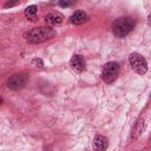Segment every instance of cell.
<instances>
[{
  "mask_svg": "<svg viewBox=\"0 0 151 151\" xmlns=\"http://www.w3.org/2000/svg\"><path fill=\"white\" fill-rule=\"evenodd\" d=\"M55 35V31L52 29L51 27H35L29 31H27L24 34V39L28 44H39L45 40L52 39Z\"/></svg>",
  "mask_w": 151,
  "mask_h": 151,
  "instance_id": "6da1fadb",
  "label": "cell"
},
{
  "mask_svg": "<svg viewBox=\"0 0 151 151\" xmlns=\"http://www.w3.org/2000/svg\"><path fill=\"white\" fill-rule=\"evenodd\" d=\"M63 19H64V15L59 12H50L45 15V22L48 25V26H55V25H59L63 22Z\"/></svg>",
  "mask_w": 151,
  "mask_h": 151,
  "instance_id": "52a82bcc",
  "label": "cell"
},
{
  "mask_svg": "<svg viewBox=\"0 0 151 151\" xmlns=\"http://www.w3.org/2000/svg\"><path fill=\"white\" fill-rule=\"evenodd\" d=\"M70 67L76 73H83L86 70V64L80 54H74L70 60Z\"/></svg>",
  "mask_w": 151,
  "mask_h": 151,
  "instance_id": "8992f818",
  "label": "cell"
},
{
  "mask_svg": "<svg viewBox=\"0 0 151 151\" xmlns=\"http://www.w3.org/2000/svg\"><path fill=\"white\" fill-rule=\"evenodd\" d=\"M150 97H151V94H150Z\"/></svg>",
  "mask_w": 151,
  "mask_h": 151,
  "instance_id": "2e32d148",
  "label": "cell"
},
{
  "mask_svg": "<svg viewBox=\"0 0 151 151\" xmlns=\"http://www.w3.org/2000/svg\"><path fill=\"white\" fill-rule=\"evenodd\" d=\"M133 26H134V21L131 18L129 17L119 18L112 24V32L117 38H124L132 31Z\"/></svg>",
  "mask_w": 151,
  "mask_h": 151,
  "instance_id": "7a4b0ae2",
  "label": "cell"
},
{
  "mask_svg": "<svg viewBox=\"0 0 151 151\" xmlns=\"http://www.w3.org/2000/svg\"><path fill=\"white\" fill-rule=\"evenodd\" d=\"M70 20H71V22L73 25H81V24H84V22H86L88 20V17L84 11H76L71 15Z\"/></svg>",
  "mask_w": 151,
  "mask_h": 151,
  "instance_id": "9c48e42d",
  "label": "cell"
},
{
  "mask_svg": "<svg viewBox=\"0 0 151 151\" xmlns=\"http://www.w3.org/2000/svg\"><path fill=\"white\" fill-rule=\"evenodd\" d=\"M107 145H109L107 138L101 134H97L93 139L92 149H93V151H105L107 149Z\"/></svg>",
  "mask_w": 151,
  "mask_h": 151,
  "instance_id": "ba28073f",
  "label": "cell"
},
{
  "mask_svg": "<svg viewBox=\"0 0 151 151\" xmlns=\"http://www.w3.org/2000/svg\"><path fill=\"white\" fill-rule=\"evenodd\" d=\"M24 14H25L26 19H28L29 21H35L38 18V7L35 5H31L25 8Z\"/></svg>",
  "mask_w": 151,
  "mask_h": 151,
  "instance_id": "30bf717a",
  "label": "cell"
},
{
  "mask_svg": "<svg viewBox=\"0 0 151 151\" xmlns=\"http://www.w3.org/2000/svg\"><path fill=\"white\" fill-rule=\"evenodd\" d=\"M17 2H6L5 4V7H12V6H14Z\"/></svg>",
  "mask_w": 151,
  "mask_h": 151,
  "instance_id": "5bb4252c",
  "label": "cell"
},
{
  "mask_svg": "<svg viewBox=\"0 0 151 151\" xmlns=\"http://www.w3.org/2000/svg\"><path fill=\"white\" fill-rule=\"evenodd\" d=\"M147 24H149V26L151 27V12H150V14H149V17H147Z\"/></svg>",
  "mask_w": 151,
  "mask_h": 151,
  "instance_id": "9a60e30c",
  "label": "cell"
},
{
  "mask_svg": "<svg viewBox=\"0 0 151 151\" xmlns=\"http://www.w3.org/2000/svg\"><path fill=\"white\" fill-rule=\"evenodd\" d=\"M73 4H74V2H67V1H66V2H64V1L59 2V5H60V6H63V7H68V6H72Z\"/></svg>",
  "mask_w": 151,
  "mask_h": 151,
  "instance_id": "4fadbf2b",
  "label": "cell"
},
{
  "mask_svg": "<svg viewBox=\"0 0 151 151\" xmlns=\"http://www.w3.org/2000/svg\"><path fill=\"white\" fill-rule=\"evenodd\" d=\"M119 74V64L116 61H109L104 65L101 71V78L106 84L113 83Z\"/></svg>",
  "mask_w": 151,
  "mask_h": 151,
  "instance_id": "3957f363",
  "label": "cell"
},
{
  "mask_svg": "<svg viewBox=\"0 0 151 151\" xmlns=\"http://www.w3.org/2000/svg\"><path fill=\"white\" fill-rule=\"evenodd\" d=\"M32 65L35 66V67H42L44 66V63H42V60L40 58H35V59L32 60Z\"/></svg>",
  "mask_w": 151,
  "mask_h": 151,
  "instance_id": "7c38bea8",
  "label": "cell"
},
{
  "mask_svg": "<svg viewBox=\"0 0 151 151\" xmlns=\"http://www.w3.org/2000/svg\"><path fill=\"white\" fill-rule=\"evenodd\" d=\"M143 125H144V124H143V119L137 123V125H136V127H134V134H133L134 138H137V137L142 133V131H143Z\"/></svg>",
  "mask_w": 151,
  "mask_h": 151,
  "instance_id": "8fae6325",
  "label": "cell"
},
{
  "mask_svg": "<svg viewBox=\"0 0 151 151\" xmlns=\"http://www.w3.org/2000/svg\"><path fill=\"white\" fill-rule=\"evenodd\" d=\"M26 83H27V76L19 73V74H13L12 77L8 78L7 86L11 90H20L26 85Z\"/></svg>",
  "mask_w": 151,
  "mask_h": 151,
  "instance_id": "5b68a950",
  "label": "cell"
},
{
  "mask_svg": "<svg viewBox=\"0 0 151 151\" xmlns=\"http://www.w3.org/2000/svg\"><path fill=\"white\" fill-rule=\"evenodd\" d=\"M129 61H130V65L132 67V70L138 73V74H144L146 71H147V63L145 60V58L137 53V52H133L129 55Z\"/></svg>",
  "mask_w": 151,
  "mask_h": 151,
  "instance_id": "277c9868",
  "label": "cell"
}]
</instances>
